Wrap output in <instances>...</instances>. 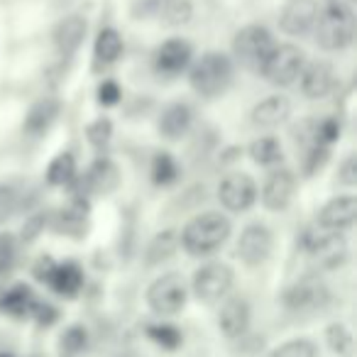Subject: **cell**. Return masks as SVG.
Masks as SVG:
<instances>
[{"label": "cell", "mask_w": 357, "mask_h": 357, "mask_svg": "<svg viewBox=\"0 0 357 357\" xmlns=\"http://www.w3.org/2000/svg\"><path fill=\"white\" fill-rule=\"evenodd\" d=\"M17 208V191L8 184H0V223H6Z\"/></svg>", "instance_id": "cell-38"}, {"label": "cell", "mask_w": 357, "mask_h": 357, "mask_svg": "<svg viewBox=\"0 0 357 357\" xmlns=\"http://www.w3.org/2000/svg\"><path fill=\"white\" fill-rule=\"evenodd\" d=\"M86 345H89V333L81 326L66 328L61 335V352H66V355H79L86 350Z\"/></svg>", "instance_id": "cell-35"}, {"label": "cell", "mask_w": 357, "mask_h": 357, "mask_svg": "<svg viewBox=\"0 0 357 357\" xmlns=\"http://www.w3.org/2000/svg\"><path fill=\"white\" fill-rule=\"evenodd\" d=\"M15 238H13L10 233H3L0 235V272H8L13 264V259H15Z\"/></svg>", "instance_id": "cell-40"}, {"label": "cell", "mask_w": 357, "mask_h": 357, "mask_svg": "<svg viewBox=\"0 0 357 357\" xmlns=\"http://www.w3.org/2000/svg\"><path fill=\"white\" fill-rule=\"evenodd\" d=\"M328 154H331V149L321 147V144H311L306 149V157H303V172H306V176H313L318 169H323V164L328 162Z\"/></svg>", "instance_id": "cell-37"}, {"label": "cell", "mask_w": 357, "mask_h": 357, "mask_svg": "<svg viewBox=\"0 0 357 357\" xmlns=\"http://www.w3.org/2000/svg\"><path fill=\"white\" fill-rule=\"evenodd\" d=\"M274 37L264 25H248L235 35L233 40V54L245 69L259 71L269 52L274 50Z\"/></svg>", "instance_id": "cell-6"}, {"label": "cell", "mask_w": 357, "mask_h": 357, "mask_svg": "<svg viewBox=\"0 0 357 357\" xmlns=\"http://www.w3.org/2000/svg\"><path fill=\"white\" fill-rule=\"evenodd\" d=\"M269 357H318V347L306 337H296V340L279 345Z\"/></svg>", "instance_id": "cell-33"}, {"label": "cell", "mask_w": 357, "mask_h": 357, "mask_svg": "<svg viewBox=\"0 0 357 357\" xmlns=\"http://www.w3.org/2000/svg\"><path fill=\"white\" fill-rule=\"evenodd\" d=\"M194 50L186 40H167L154 54V69L164 76H176L189 69Z\"/></svg>", "instance_id": "cell-15"}, {"label": "cell", "mask_w": 357, "mask_h": 357, "mask_svg": "<svg viewBox=\"0 0 357 357\" xmlns=\"http://www.w3.org/2000/svg\"><path fill=\"white\" fill-rule=\"evenodd\" d=\"M120 357H128V355H120Z\"/></svg>", "instance_id": "cell-48"}, {"label": "cell", "mask_w": 357, "mask_h": 357, "mask_svg": "<svg viewBox=\"0 0 357 357\" xmlns=\"http://www.w3.org/2000/svg\"><path fill=\"white\" fill-rule=\"evenodd\" d=\"M84 184L89 186V191H93V194H110V191H115L120 184L118 167H115L110 159H96L89 172H86Z\"/></svg>", "instance_id": "cell-21"}, {"label": "cell", "mask_w": 357, "mask_h": 357, "mask_svg": "<svg viewBox=\"0 0 357 357\" xmlns=\"http://www.w3.org/2000/svg\"><path fill=\"white\" fill-rule=\"evenodd\" d=\"M178 248V235L174 230H164L157 238L149 243L147 248V264H159L164 259H169Z\"/></svg>", "instance_id": "cell-29"}, {"label": "cell", "mask_w": 357, "mask_h": 357, "mask_svg": "<svg viewBox=\"0 0 357 357\" xmlns=\"http://www.w3.org/2000/svg\"><path fill=\"white\" fill-rule=\"evenodd\" d=\"M230 238V220L223 213L215 211H206V213L196 215L186 223L181 230L178 245L191 255V257H208L215 250L225 245Z\"/></svg>", "instance_id": "cell-1"}, {"label": "cell", "mask_w": 357, "mask_h": 357, "mask_svg": "<svg viewBox=\"0 0 357 357\" xmlns=\"http://www.w3.org/2000/svg\"><path fill=\"white\" fill-rule=\"evenodd\" d=\"M340 137V123L335 118H323L321 123L313 125V144H321V147H328Z\"/></svg>", "instance_id": "cell-36"}, {"label": "cell", "mask_w": 357, "mask_h": 357, "mask_svg": "<svg viewBox=\"0 0 357 357\" xmlns=\"http://www.w3.org/2000/svg\"><path fill=\"white\" fill-rule=\"evenodd\" d=\"M50 287L54 289L59 296H76L84 287V269L76 262H61L54 267V274L50 279Z\"/></svg>", "instance_id": "cell-23"}, {"label": "cell", "mask_w": 357, "mask_h": 357, "mask_svg": "<svg viewBox=\"0 0 357 357\" xmlns=\"http://www.w3.org/2000/svg\"><path fill=\"white\" fill-rule=\"evenodd\" d=\"M54 267H56V262L52 257H40V259H37V264H35V269H32V274H35L37 282L50 284L52 274H54Z\"/></svg>", "instance_id": "cell-44"}, {"label": "cell", "mask_w": 357, "mask_h": 357, "mask_svg": "<svg viewBox=\"0 0 357 357\" xmlns=\"http://www.w3.org/2000/svg\"><path fill=\"white\" fill-rule=\"evenodd\" d=\"M357 218V199L355 196H337L331 199L318 213L316 223L321 228L331 230V233H342V230L352 228Z\"/></svg>", "instance_id": "cell-14"}, {"label": "cell", "mask_w": 357, "mask_h": 357, "mask_svg": "<svg viewBox=\"0 0 357 357\" xmlns=\"http://www.w3.org/2000/svg\"><path fill=\"white\" fill-rule=\"evenodd\" d=\"M218 326L225 337H243L250 328V303L243 296H230L223 301L218 313Z\"/></svg>", "instance_id": "cell-17"}, {"label": "cell", "mask_w": 357, "mask_h": 357, "mask_svg": "<svg viewBox=\"0 0 357 357\" xmlns=\"http://www.w3.org/2000/svg\"><path fill=\"white\" fill-rule=\"evenodd\" d=\"M250 157L252 162L262 164V167H274V164L282 162V144L277 137H259L250 144Z\"/></svg>", "instance_id": "cell-27"}, {"label": "cell", "mask_w": 357, "mask_h": 357, "mask_svg": "<svg viewBox=\"0 0 357 357\" xmlns=\"http://www.w3.org/2000/svg\"><path fill=\"white\" fill-rule=\"evenodd\" d=\"M186 282L181 274H162L152 287L147 289V303L157 316H176L181 308L186 306Z\"/></svg>", "instance_id": "cell-7"}, {"label": "cell", "mask_w": 357, "mask_h": 357, "mask_svg": "<svg viewBox=\"0 0 357 357\" xmlns=\"http://www.w3.org/2000/svg\"><path fill=\"white\" fill-rule=\"evenodd\" d=\"M56 115H59V103H56L54 98H42L37 100L35 105L30 108V113H27L25 118V132L30 135H42L50 130V125L56 120Z\"/></svg>", "instance_id": "cell-24"}, {"label": "cell", "mask_w": 357, "mask_h": 357, "mask_svg": "<svg viewBox=\"0 0 357 357\" xmlns=\"http://www.w3.org/2000/svg\"><path fill=\"white\" fill-rule=\"evenodd\" d=\"M110 135H113V125H110L108 118H100V120H96L93 125H89V139L96 147H103L110 139Z\"/></svg>", "instance_id": "cell-39"}, {"label": "cell", "mask_w": 357, "mask_h": 357, "mask_svg": "<svg viewBox=\"0 0 357 357\" xmlns=\"http://www.w3.org/2000/svg\"><path fill=\"white\" fill-rule=\"evenodd\" d=\"M328 298H331V294H328L323 282H318V279H301L291 289H287L284 306L294 313H316L326 306Z\"/></svg>", "instance_id": "cell-11"}, {"label": "cell", "mask_w": 357, "mask_h": 357, "mask_svg": "<svg viewBox=\"0 0 357 357\" xmlns=\"http://www.w3.org/2000/svg\"><path fill=\"white\" fill-rule=\"evenodd\" d=\"M301 245L318 267L323 269H335L345 262L347 257V245L340 233H331V230L321 228V225H308L301 235Z\"/></svg>", "instance_id": "cell-4"}, {"label": "cell", "mask_w": 357, "mask_h": 357, "mask_svg": "<svg viewBox=\"0 0 357 357\" xmlns=\"http://www.w3.org/2000/svg\"><path fill=\"white\" fill-rule=\"evenodd\" d=\"M32 318H35L40 326H52V323L59 318V313H56V308L54 306H50V303H42V301H37L35 303V308H32V313H30Z\"/></svg>", "instance_id": "cell-41"}, {"label": "cell", "mask_w": 357, "mask_h": 357, "mask_svg": "<svg viewBox=\"0 0 357 357\" xmlns=\"http://www.w3.org/2000/svg\"><path fill=\"white\" fill-rule=\"evenodd\" d=\"M326 8H331V10L352 13V15H357V0H326Z\"/></svg>", "instance_id": "cell-45"}, {"label": "cell", "mask_w": 357, "mask_h": 357, "mask_svg": "<svg viewBox=\"0 0 357 357\" xmlns=\"http://www.w3.org/2000/svg\"><path fill=\"white\" fill-rule=\"evenodd\" d=\"M326 340H328V347H331L335 355H347L352 347V335L342 323H333V326L328 328Z\"/></svg>", "instance_id": "cell-34"}, {"label": "cell", "mask_w": 357, "mask_h": 357, "mask_svg": "<svg viewBox=\"0 0 357 357\" xmlns=\"http://www.w3.org/2000/svg\"><path fill=\"white\" fill-rule=\"evenodd\" d=\"M120 86L115 81H103L98 86V103L100 105H115L120 100Z\"/></svg>", "instance_id": "cell-42"}, {"label": "cell", "mask_w": 357, "mask_h": 357, "mask_svg": "<svg viewBox=\"0 0 357 357\" xmlns=\"http://www.w3.org/2000/svg\"><path fill=\"white\" fill-rule=\"evenodd\" d=\"M6 274H8V272H0V284H3V279H6Z\"/></svg>", "instance_id": "cell-46"}, {"label": "cell", "mask_w": 357, "mask_h": 357, "mask_svg": "<svg viewBox=\"0 0 357 357\" xmlns=\"http://www.w3.org/2000/svg\"><path fill=\"white\" fill-rule=\"evenodd\" d=\"M74 176H76V159H74V154H69V152L56 154L50 162V167H47V181H50L52 186L69 184V181H74Z\"/></svg>", "instance_id": "cell-26"}, {"label": "cell", "mask_w": 357, "mask_h": 357, "mask_svg": "<svg viewBox=\"0 0 357 357\" xmlns=\"http://www.w3.org/2000/svg\"><path fill=\"white\" fill-rule=\"evenodd\" d=\"M318 13H321V8L316 0H287V6L279 13V27L294 37L306 35L316 25Z\"/></svg>", "instance_id": "cell-12"}, {"label": "cell", "mask_w": 357, "mask_h": 357, "mask_svg": "<svg viewBox=\"0 0 357 357\" xmlns=\"http://www.w3.org/2000/svg\"><path fill=\"white\" fill-rule=\"evenodd\" d=\"M301 91L306 98L318 100V98H326L333 89H335V71L328 61H311V64L303 66L301 76Z\"/></svg>", "instance_id": "cell-16"}, {"label": "cell", "mask_w": 357, "mask_h": 357, "mask_svg": "<svg viewBox=\"0 0 357 357\" xmlns=\"http://www.w3.org/2000/svg\"><path fill=\"white\" fill-rule=\"evenodd\" d=\"M303 66H306V54L296 45H274L259 74L272 86H291L298 81Z\"/></svg>", "instance_id": "cell-5"}, {"label": "cell", "mask_w": 357, "mask_h": 357, "mask_svg": "<svg viewBox=\"0 0 357 357\" xmlns=\"http://www.w3.org/2000/svg\"><path fill=\"white\" fill-rule=\"evenodd\" d=\"M86 20L81 15H69L54 27V45L64 56H71L86 37Z\"/></svg>", "instance_id": "cell-20"}, {"label": "cell", "mask_w": 357, "mask_h": 357, "mask_svg": "<svg viewBox=\"0 0 357 357\" xmlns=\"http://www.w3.org/2000/svg\"><path fill=\"white\" fill-rule=\"evenodd\" d=\"M0 357H10V355H0Z\"/></svg>", "instance_id": "cell-47"}, {"label": "cell", "mask_w": 357, "mask_h": 357, "mask_svg": "<svg viewBox=\"0 0 357 357\" xmlns=\"http://www.w3.org/2000/svg\"><path fill=\"white\" fill-rule=\"evenodd\" d=\"M218 199L233 213H243V211L252 208L257 201V184L250 174H228L218 186Z\"/></svg>", "instance_id": "cell-9"}, {"label": "cell", "mask_w": 357, "mask_h": 357, "mask_svg": "<svg viewBox=\"0 0 357 357\" xmlns=\"http://www.w3.org/2000/svg\"><path fill=\"white\" fill-rule=\"evenodd\" d=\"M194 123V110L186 103H172L159 115V132L167 139H181Z\"/></svg>", "instance_id": "cell-19"}, {"label": "cell", "mask_w": 357, "mask_h": 357, "mask_svg": "<svg viewBox=\"0 0 357 357\" xmlns=\"http://www.w3.org/2000/svg\"><path fill=\"white\" fill-rule=\"evenodd\" d=\"M191 89L204 98H218L233 81V59L223 52H206L191 66Z\"/></svg>", "instance_id": "cell-2"}, {"label": "cell", "mask_w": 357, "mask_h": 357, "mask_svg": "<svg viewBox=\"0 0 357 357\" xmlns=\"http://www.w3.org/2000/svg\"><path fill=\"white\" fill-rule=\"evenodd\" d=\"M294 191H296V176H294L291 169H274V172L264 178V186H262V191H259V196H262L264 208L284 211L291 204Z\"/></svg>", "instance_id": "cell-13"}, {"label": "cell", "mask_w": 357, "mask_h": 357, "mask_svg": "<svg viewBox=\"0 0 357 357\" xmlns=\"http://www.w3.org/2000/svg\"><path fill=\"white\" fill-rule=\"evenodd\" d=\"M291 115V100L287 96H269L252 108V125L262 130H274L284 125Z\"/></svg>", "instance_id": "cell-18"}, {"label": "cell", "mask_w": 357, "mask_h": 357, "mask_svg": "<svg viewBox=\"0 0 357 357\" xmlns=\"http://www.w3.org/2000/svg\"><path fill=\"white\" fill-rule=\"evenodd\" d=\"M233 282H235V274L228 264H220V262L204 264L194 274V294L201 301L215 303L228 296L230 289H233Z\"/></svg>", "instance_id": "cell-8"}, {"label": "cell", "mask_w": 357, "mask_h": 357, "mask_svg": "<svg viewBox=\"0 0 357 357\" xmlns=\"http://www.w3.org/2000/svg\"><path fill=\"white\" fill-rule=\"evenodd\" d=\"M154 8L167 25H184V22L191 20V13H194L189 0H157Z\"/></svg>", "instance_id": "cell-28"}, {"label": "cell", "mask_w": 357, "mask_h": 357, "mask_svg": "<svg viewBox=\"0 0 357 357\" xmlns=\"http://www.w3.org/2000/svg\"><path fill=\"white\" fill-rule=\"evenodd\" d=\"M274 248V235L267 225L252 223L240 233L238 240V257L243 259L248 267H259L269 259Z\"/></svg>", "instance_id": "cell-10"}, {"label": "cell", "mask_w": 357, "mask_h": 357, "mask_svg": "<svg viewBox=\"0 0 357 357\" xmlns=\"http://www.w3.org/2000/svg\"><path fill=\"white\" fill-rule=\"evenodd\" d=\"M313 35L316 42L328 52H340L355 42L357 35V17L352 13H340L323 8L318 13V20L313 25Z\"/></svg>", "instance_id": "cell-3"}, {"label": "cell", "mask_w": 357, "mask_h": 357, "mask_svg": "<svg viewBox=\"0 0 357 357\" xmlns=\"http://www.w3.org/2000/svg\"><path fill=\"white\" fill-rule=\"evenodd\" d=\"M178 178V164L169 152H157L152 159V181L157 186H169Z\"/></svg>", "instance_id": "cell-30"}, {"label": "cell", "mask_w": 357, "mask_h": 357, "mask_svg": "<svg viewBox=\"0 0 357 357\" xmlns=\"http://www.w3.org/2000/svg\"><path fill=\"white\" fill-rule=\"evenodd\" d=\"M35 303H37L35 291L27 284H15V287H10L0 296V311L13 318H25L32 313Z\"/></svg>", "instance_id": "cell-22"}, {"label": "cell", "mask_w": 357, "mask_h": 357, "mask_svg": "<svg viewBox=\"0 0 357 357\" xmlns=\"http://www.w3.org/2000/svg\"><path fill=\"white\" fill-rule=\"evenodd\" d=\"M84 220H86V204L76 199L69 208L59 213V225H56V228L64 230V233H71V235H81Z\"/></svg>", "instance_id": "cell-32"}, {"label": "cell", "mask_w": 357, "mask_h": 357, "mask_svg": "<svg viewBox=\"0 0 357 357\" xmlns=\"http://www.w3.org/2000/svg\"><path fill=\"white\" fill-rule=\"evenodd\" d=\"M147 337L154 345L164 347V350H176L181 345V340H184L181 331L176 326H172V323H152V326H147Z\"/></svg>", "instance_id": "cell-31"}, {"label": "cell", "mask_w": 357, "mask_h": 357, "mask_svg": "<svg viewBox=\"0 0 357 357\" xmlns=\"http://www.w3.org/2000/svg\"><path fill=\"white\" fill-rule=\"evenodd\" d=\"M123 54V37L115 27H103L96 37V61L98 64H113Z\"/></svg>", "instance_id": "cell-25"}, {"label": "cell", "mask_w": 357, "mask_h": 357, "mask_svg": "<svg viewBox=\"0 0 357 357\" xmlns=\"http://www.w3.org/2000/svg\"><path fill=\"white\" fill-rule=\"evenodd\" d=\"M337 178H340V184H345V186L357 184V159H355V154H350V157L340 164V176Z\"/></svg>", "instance_id": "cell-43"}]
</instances>
